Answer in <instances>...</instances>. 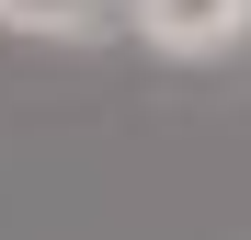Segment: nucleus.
<instances>
[{"label": "nucleus", "instance_id": "nucleus-1", "mask_svg": "<svg viewBox=\"0 0 251 240\" xmlns=\"http://www.w3.org/2000/svg\"><path fill=\"white\" fill-rule=\"evenodd\" d=\"M126 34H137L149 57H228L251 34V0H126Z\"/></svg>", "mask_w": 251, "mask_h": 240}, {"label": "nucleus", "instance_id": "nucleus-2", "mask_svg": "<svg viewBox=\"0 0 251 240\" xmlns=\"http://www.w3.org/2000/svg\"><path fill=\"white\" fill-rule=\"evenodd\" d=\"M126 23V0H0V34H34V46H103Z\"/></svg>", "mask_w": 251, "mask_h": 240}]
</instances>
